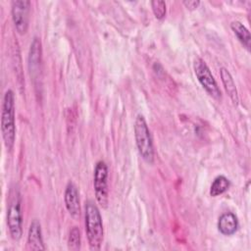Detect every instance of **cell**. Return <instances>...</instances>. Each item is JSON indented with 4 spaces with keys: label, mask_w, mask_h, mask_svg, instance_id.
I'll return each mask as SVG.
<instances>
[{
    "label": "cell",
    "mask_w": 251,
    "mask_h": 251,
    "mask_svg": "<svg viewBox=\"0 0 251 251\" xmlns=\"http://www.w3.org/2000/svg\"><path fill=\"white\" fill-rule=\"evenodd\" d=\"M26 244L30 250H45L46 248L43 242L41 225L37 220H33L29 226Z\"/></svg>",
    "instance_id": "30bf717a"
},
{
    "label": "cell",
    "mask_w": 251,
    "mask_h": 251,
    "mask_svg": "<svg viewBox=\"0 0 251 251\" xmlns=\"http://www.w3.org/2000/svg\"><path fill=\"white\" fill-rule=\"evenodd\" d=\"M237 217L231 212L222 214L218 221V229L224 235H232L238 229Z\"/></svg>",
    "instance_id": "8fae6325"
},
{
    "label": "cell",
    "mask_w": 251,
    "mask_h": 251,
    "mask_svg": "<svg viewBox=\"0 0 251 251\" xmlns=\"http://www.w3.org/2000/svg\"><path fill=\"white\" fill-rule=\"evenodd\" d=\"M9 205L7 210V225L11 237L20 240L23 235V216L21 207V194L18 188L10 190Z\"/></svg>",
    "instance_id": "277c9868"
},
{
    "label": "cell",
    "mask_w": 251,
    "mask_h": 251,
    "mask_svg": "<svg viewBox=\"0 0 251 251\" xmlns=\"http://www.w3.org/2000/svg\"><path fill=\"white\" fill-rule=\"evenodd\" d=\"M230 182L227 177L221 175L218 176L212 182L210 187V195L213 197H217L224 192H226L229 188Z\"/></svg>",
    "instance_id": "5bb4252c"
},
{
    "label": "cell",
    "mask_w": 251,
    "mask_h": 251,
    "mask_svg": "<svg viewBox=\"0 0 251 251\" xmlns=\"http://www.w3.org/2000/svg\"><path fill=\"white\" fill-rule=\"evenodd\" d=\"M1 132L6 148L11 150L14 147L16 140L15 94L12 89H8L3 97L1 111Z\"/></svg>",
    "instance_id": "7a4b0ae2"
},
{
    "label": "cell",
    "mask_w": 251,
    "mask_h": 251,
    "mask_svg": "<svg viewBox=\"0 0 251 251\" xmlns=\"http://www.w3.org/2000/svg\"><path fill=\"white\" fill-rule=\"evenodd\" d=\"M41 41L40 38L34 37L30 44L29 53H28V69L30 77L33 79L34 83L35 80L39 81V77H41Z\"/></svg>",
    "instance_id": "ba28073f"
},
{
    "label": "cell",
    "mask_w": 251,
    "mask_h": 251,
    "mask_svg": "<svg viewBox=\"0 0 251 251\" xmlns=\"http://www.w3.org/2000/svg\"><path fill=\"white\" fill-rule=\"evenodd\" d=\"M134 137L141 158L148 164L154 162V146L148 125L142 115H137L134 122Z\"/></svg>",
    "instance_id": "3957f363"
},
{
    "label": "cell",
    "mask_w": 251,
    "mask_h": 251,
    "mask_svg": "<svg viewBox=\"0 0 251 251\" xmlns=\"http://www.w3.org/2000/svg\"><path fill=\"white\" fill-rule=\"evenodd\" d=\"M64 200H65V205L69 214L74 219L79 218V215H80L79 194H78L77 187L72 181H69L66 186Z\"/></svg>",
    "instance_id": "9c48e42d"
},
{
    "label": "cell",
    "mask_w": 251,
    "mask_h": 251,
    "mask_svg": "<svg viewBox=\"0 0 251 251\" xmlns=\"http://www.w3.org/2000/svg\"><path fill=\"white\" fill-rule=\"evenodd\" d=\"M151 8L158 20H162L166 16V2L162 0L151 1Z\"/></svg>",
    "instance_id": "2e32d148"
},
{
    "label": "cell",
    "mask_w": 251,
    "mask_h": 251,
    "mask_svg": "<svg viewBox=\"0 0 251 251\" xmlns=\"http://www.w3.org/2000/svg\"><path fill=\"white\" fill-rule=\"evenodd\" d=\"M230 27L232 31L234 32L237 39L240 41V43L248 50L250 51L251 47V36L248 28L239 21H233L230 24Z\"/></svg>",
    "instance_id": "4fadbf2b"
},
{
    "label": "cell",
    "mask_w": 251,
    "mask_h": 251,
    "mask_svg": "<svg viewBox=\"0 0 251 251\" xmlns=\"http://www.w3.org/2000/svg\"><path fill=\"white\" fill-rule=\"evenodd\" d=\"M85 232L90 250H99L101 248L104 236L102 217L97 205L87 200L85 202Z\"/></svg>",
    "instance_id": "6da1fadb"
},
{
    "label": "cell",
    "mask_w": 251,
    "mask_h": 251,
    "mask_svg": "<svg viewBox=\"0 0 251 251\" xmlns=\"http://www.w3.org/2000/svg\"><path fill=\"white\" fill-rule=\"evenodd\" d=\"M220 74H221V78L223 81V84L225 86V89L227 93V95L229 96V98L231 99L232 103L236 106L239 102V98H238V93H237V89L234 83V80L232 78V75H230V73L227 71V69L226 68H221L220 70Z\"/></svg>",
    "instance_id": "7c38bea8"
},
{
    "label": "cell",
    "mask_w": 251,
    "mask_h": 251,
    "mask_svg": "<svg viewBox=\"0 0 251 251\" xmlns=\"http://www.w3.org/2000/svg\"><path fill=\"white\" fill-rule=\"evenodd\" d=\"M93 186L95 198L102 208H107L109 203L108 167L104 161H98L93 175Z\"/></svg>",
    "instance_id": "8992f818"
},
{
    "label": "cell",
    "mask_w": 251,
    "mask_h": 251,
    "mask_svg": "<svg viewBox=\"0 0 251 251\" xmlns=\"http://www.w3.org/2000/svg\"><path fill=\"white\" fill-rule=\"evenodd\" d=\"M80 230L77 226H73L69 233L68 246L71 250H78L80 248Z\"/></svg>",
    "instance_id": "9a60e30c"
},
{
    "label": "cell",
    "mask_w": 251,
    "mask_h": 251,
    "mask_svg": "<svg viewBox=\"0 0 251 251\" xmlns=\"http://www.w3.org/2000/svg\"><path fill=\"white\" fill-rule=\"evenodd\" d=\"M183 5L189 10H194V9L198 8V6L200 5V1L199 0H184Z\"/></svg>",
    "instance_id": "e0dca14e"
},
{
    "label": "cell",
    "mask_w": 251,
    "mask_h": 251,
    "mask_svg": "<svg viewBox=\"0 0 251 251\" xmlns=\"http://www.w3.org/2000/svg\"><path fill=\"white\" fill-rule=\"evenodd\" d=\"M30 1L15 0L12 2L11 15L16 30L20 34H25L28 28Z\"/></svg>",
    "instance_id": "52a82bcc"
},
{
    "label": "cell",
    "mask_w": 251,
    "mask_h": 251,
    "mask_svg": "<svg viewBox=\"0 0 251 251\" xmlns=\"http://www.w3.org/2000/svg\"><path fill=\"white\" fill-rule=\"evenodd\" d=\"M193 70L198 81L207 93L217 100L221 99L222 92L206 62L201 58H196L193 63Z\"/></svg>",
    "instance_id": "5b68a950"
}]
</instances>
